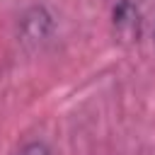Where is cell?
I'll return each instance as SVG.
<instances>
[{"label":"cell","instance_id":"6da1fadb","mask_svg":"<svg viewBox=\"0 0 155 155\" xmlns=\"http://www.w3.org/2000/svg\"><path fill=\"white\" fill-rule=\"evenodd\" d=\"M114 27L126 36H138V29H140L138 7L128 0H119L114 7Z\"/></svg>","mask_w":155,"mask_h":155},{"label":"cell","instance_id":"7a4b0ae2","mask_svg":"<svg viewBox=\"0 0 155 155\" xmlns=\"http://www.w3.org/2000/svg\"><path fill=\"white\" fill-rule=\"evenodd\" d=\"M22 155H48V150H46L41 143H31V145H27V148L22 150Z\"/></svg>","mask_w":155,"mask_h":155}]
</instances>
